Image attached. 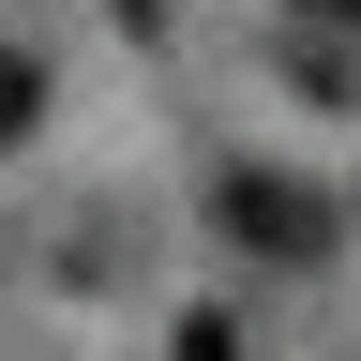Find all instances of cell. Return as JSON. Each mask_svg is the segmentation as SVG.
<instances>
[{"label": "cell", "instance_id": "obj_1", "mask_svg": "<svg viewBox=\"0 0 361 361\" xmlns=\"http://www.w3.org/2000/svg\"><path fill=\"white\" fill-rule=\"evenodd\" d=\"M211 226H241L256 256H331V196H301V180H271V166H226Z\"/></svg>", "mask_w": 361, "mask_h": 361}, {"label": "cell", "instance_id": "obj_2", "mask_svg": "<svg viewBox=\"0 0 361 361\" xmlns=\"http://www.w3.org/2000/svg\"><path fill=\"white\" fill-rule=\"evenodd\" d=\"M30 121V61H0V135H16Z\"/></svg>", "mask_w": 361, "mask_h": 361}, {"label": "cell", "instance_id": "obj_3", "mask_svg": "<svg viewBox=\"0 0 361 361\" xmlns=\"http://www.w3.org/2000/svg\"><path fill=\"white\" fill-rule=\"evenodd\" d=\"M301 16H346V30H361V0H301Z\"/></svg>", "mask_w": 361, "mask_h": 361}]
</instances>
